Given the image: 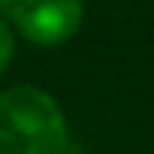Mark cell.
Segmentation results:
<instances>
[{
	"label": "cell",
	"mask_w": 154,
	"mask_h": 154,
	"mask_svg": "<svg viewBox=\"0 0 154 154\" xmlns=\"http://www.w3.org/2000/svg\"><path fill=\"white\" fill-rule=\"evenodd\" d=\"M11 57H14V34H11L9 23L0 17V74L9 69Z\"/></svg>",
	"instance_id": "cell-3"
},
{
	"label": "cell",
	"mask_w": 154,
	"mask_h": 154,
	"mask_svg": "<svg viewBox=\"0 0 154 154\" xmlns=\"http://www.w3.org/2000/svg\"><path fill=\"white\" fill-rule=\"evenodd\" d=\"M14 3H17V0H0V11H6V14H9V11L14 9Z\"/></svg>",
	"instance_id": "cell-4"
},
{
	"label": "cell",
	"mask_w": 154,
	"mask_h": 154,
	"mask_svg": "<svg viewBox=\"0 0 154 154\" xmlns=\"http://www.w3.org/2000/svg\"><path fill=\"white\" fill-rule=\"evenodd\" d=\"M69 120L49 91L11 86L0 91V154H66Z\"/></svg>",
	"instance_id": "cell-1"
},
{
	"label": "cell",
	"mask_w": 154,
	"mask_h": 154,
	"mask_svg": "<svg viewBox=\"0 0 154 154\" xmlns=\"http://www.w3.org/2000/svg\"><path fill=\"white\" fill-rule=\"evenodd\" d=\"M11 26L34 46H60L83 26V0H17L9 11Z\"/></svg>",
	"instance_id": "cell-2"
}]
</instances>
